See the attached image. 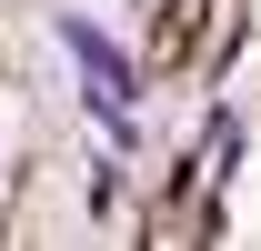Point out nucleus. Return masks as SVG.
<instances>
[{
    "mask_svg": "<svg viewBox=\"0 0 261 251\" xmlns=\"http://www.w3.org/2000/svg\"><path fill=\"white\" fill-rule=\"evenodd\" d=\"M61 51L81 61V81H100V91H130V101H141V61H130L100 20H81V10H70V20H61Z\"/></svg>",
    "mask_w": 261,
    "mask_h": 251,
    "instance_id": "obj_1",
    "label": "nucleus"
}]
</instances>
